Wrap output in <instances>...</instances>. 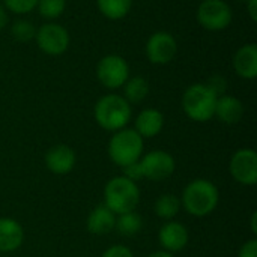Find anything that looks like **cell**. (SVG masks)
<instances>
[{"label": "cell", "mask_w": 257, "mask_h": 257, "mask_svg": "<svg viewBox=\"0 0 257 257\" xmlns=\"http://www.w3.org/2000/svg\"><path fill=\"white\" fill-rule=\"evenodd\" d=\"M218 205V190L206 179H196L190 182L181 199V206L194 217H205L211 214Z\"/></svg>", "instance_id": "obj_1"}, {"label": "cell", "mask_w": 257, "mask_h": 257, "mask_svg": "<svg viewBox=\"0 0 257 257\" xmlns=\"http://www.w3.org/2000/svg\"><path fill=\"white\" fill-rule=\"evenodd\" d=\"M131 119V105L120 95H105L95 104V120L107 131H119Z\"/></svg>", "instance_id": "obj_2"}, {"label": "cell", "mask_w": 257, "mask_h": 257, "mask_svg": "<svg viewBox=\"0 0 257 257\" xmlns=\"http://www.w3.org/2000/svg\"><path fill=\"white\" fill-rule=\"evenodd\" d=\"M105 206L120 215L125 212H131L137 208L140 202V191L136 182L126 179L125 176L113 178L107 182L104 190Z\"/></svg>", "instance_id": "obj_3"}, {"label": "cell", "mask_w": 257, "mask_h": 257, "mask_svg": "<svg viewBox=\"0 0 257 257\" xmlns=\"http://www.w3.org/2000/svg\"><path fill=\"white\" fill-rule=\"evenodd\" d=\"M217 95L205 84H191L182 96V108L185 114L196 122H206L215 114Z\"/></svg>", "instance_id": "obj_4"}, {"label": "cell", "mask_w": 257, "mask_h": 257, "mask_svg": "<svg viewBox=\"0 0 257 257\" xmlns=\"http://www.w3.org/2000/svg\"><path fill=\"white\" fill-rule=\"evenodd\" d=\"M143 152V137L136 130H119L108 142V155L120 167L140 160Z\"/></svg>", "instance_id": "obj_5"}, {"label": "cell", "mask_w": 257, "mask_h": 257, "mask_svg": "<svg viewBox=\"0 0 257 257\" xmlns=\"http://www.w3.org/2000/svg\"><path fill=\"white\" fill-rule=\"evenodd\" d=\"M232 20V8L224 0H203L197 8V21L206 30H224L230 26Z\"/></svg>", "instance_id": "obj_6"}, {"label": "cell", "mask_w": 257, "mask_h": 257, "mask_svg": "<svg viewBox=\"0 0 257 257\" xmlns=\"http://www.w3.org/2000/svg\"><path fill=\"white\" fill-rule=\"evenodd\" d=\"M96 77L107 89H119L130 78V65L119 54H107L96 65Z\"/></svg>", "instance_id": "obj_7"}, {"label": "cell", "mask_w": 257, "mask_h": 257, "mask_svg": "<svg viewBox=\"0 0 257 257\" xmlns=\"http://www.w3.org/2000/svg\"><path fill=\"white\" fill-rule=\"evenodd\" d=\"M36 45L48 56H60L69 47V32L57 23H45L36 29Z\"/></svg>", "instance_id": "obj_8"}, {"label": "cell", "mask_w": 257, "mask_h": 257, "mask_svg": "<svg viewBox=\"0 0 257 257\" xmlns=\"http://www.w3.org/2000/svg\"><path fill=\"white\" fill-rule=\"evenodd\" d=\"M146 57L154 65L170 63L178 53V42L175 36L169 32L158 30L152 33L145 47Z\"/></svg>", "instance_id": "obj_9"}, {"label": "cell", "mask_w": 257, "mask_h": 257, "mask_svg": "<svg viewBox=\"0 0 257 257\" xmlns=\"http://www.w3.org/2000/svg\"><path fill=\"white\" fill-rule=\"evenodd\" d=\"M143 178L151 181H164L175 172V160L164 151H152L139 160Z\"/></svg>", "instance_id": "obj_10"}, {"label": "cell", "mask_w": 257, "mask_h": 257, "mask_svg": "<svg viewBox=\"0 0 257 257\" xmlns=\"http://www.w3.org/2000/svg\"><path fill=\"white\" fill-rule=\"evenodd\" d=\"M229 170L239 184L254 185L257 182V154L253 149H239L233 154Z\"/></svg>", "instance_id": "obj_11"}, {"label": "cell", "mask_w": 257, "mask_h": 257, "mask_svg": "<svg viewBox=\"0 0 257 257\" xmlns=\"http://www.w3.org/2000/svg\"><path fill=\"white\" fill-rule=\"evenodd\" d=\"M160 244L164 248V251L176 253L187 247L188 244V230L185 226L176 221L166 223L158 235Z\"/></svg>", "instance_id": "obj_12"}, {"label": "cell", "mask_w": 257, "mask_h": 257, "mask_svg": "<svg viewBox=\"0 0 257 257\" xmlns=\"http://www.w3.org/2000/svg\"><path fill=\"white\" fill-rule=\"evenodd\" d=\"M45 164L54 175H66L75 166V152L66 145L53 146L45 155Z\"/></svg>", "instance_id": "obj_13"}, {"label": "cell", "mask_w": 257, "mask_h": 257, "mask_svg": "<svg viewBox=\"0 0 257 257\" xmlns=\"http://www.w3.org/2000/svg\"><path fill=\"white\" fill-rule=\"evenodd\" d=\"M233 69L244 80L257 77V44L250 42L242 45L233 57Z\"/></svg>", "instance_id": "obj_14"}, {"label": "cell", "mask_w": 257, "mask_h": 257, "mask_svg": "<svg viewBox=\"0 0 257 257\" xmlns=\"http://www.w3.org/2000/svg\"><path fill=\"white\" fill-rule=\"evenodd\" d=\"M214 116H217L221 122L227 125L238 123L244 116V105L238 98L232 95H221L217 98Z\"/></svg>", "instance_id": "obj_15"}, {"label": "cell", "mask_w": 257, "mask_h": 257, "mask_svg": "<svg viewBox=\"0 0 257 257\" xmlns=\"http://www.w3.org/2000/svg\"><path fill=\"white\" fill-rule=\"evenodd\" d=\"M164 126V116L157 108H146L143 110L136 119V131L142 137H155L161 133Z\"/></svg>", "instance_id": "obj_16"}, {"label": "cell", "mask_w": 257, "mask_h": 257, "mask_svg": "<svg viewBox=\"0 0 257 257\" xmlns=\"http://www.w3.org/2000/svg\"><path fill=\"white\" fill-rule=\"evenodd\" d=\"M24 239L23 227L12 218H0V251L17 250Z\"/></svg>", "instance_id": "obj_17"}, {"label": "cell", "mask_w": 257, "mask_h": 257, "mask_svg": "<svg viewBox=\"0 0 257 257\" xmlns=\"http://www.w3.org/2000/svg\"><path fill=\"white\" fill-rule=\"evenodd\" d=\"M116 226V214L105 205L96 206L87 217V230L93 235H105Z\"/></svg>", "instance_id": "obj_18"}, {"label": "cell", "mask_w": 257, "mask_h": 257, "mask_svg": "<svg viewBox=\"0 0 257 257\" xmlns=\"http://www.w3.org/2000/svg\"><path fill=\"white\" fill-rule=\"evenodd\" d=\"M98 11L108 20H122L133 8V0H96Z\"/></svg>", "instance_id": "obj_19"}, {"label": "cell", "mask_w": 257, "mask_h": 257, "mask_svg": "<svg viewBox=\"0 0 257 257\" xmlns=\"http://www.w3.org/2000/svg\"><path fill=\"white\" fill-rule=\"evenodd\" d=\"M123 98L130 102V104H139L142 102L148 93H149V83L145 77H133L128 78L126 83L123 84Z\"/></svg>", "instance_id": "obj_20"}, {"label": "cell", "mask_w": 257, "mask_h": 257, "mask_svg": "<svg viewBox=\"0 0 257 257\" xmlns=\"http://www.w3.org/2000/svg\"><path fill=\"white\" fill-rule=\"evenodd\" d=\"M120 235L123 236H134L137 235L142 227H143V220L142 217L131 211V212H125V214H120L119 218H116V226H114Z\"/></svg>", "instance_id": "obj_21"}, {"label": "cell", "mask_w": 257, "mask_h": 257, "mask_svg": "<svg viewBox=\"0 0 257 257\" xmlns=\"http://www.w3.org/2000/svg\"><path fill=\"white\" fill-rule=\"evenodd\" d=\"M181 209V200L173 194H164L157 199L155 202V214L160 218L170 220L173 218Z\"/></svg>", "instance_id": "obj_22"}, {"label": "cell", "mask_w": 257, "mask_h": 257, "mask_svg": "<svg viewBox=\"0 0 257 257\" xmlns=\"http://www.w3.org/2000/svg\"><path fill=\"white\" fill-rule=\"evenodd\" d=\"M66 8L65 0H38L36 9L39 15L45 20H56L59 18Z\"/></svg>", "instance_id": "obj_23"}, {"label": "cell", "mask_w": 257, "mask_h": 257, "mask_svg": "<svg viewBox=\"0 0 257 257\" xmlns=\"http://www.w3.org/2000/svg\"><path fill=\"white\" fill-rule=\"evenodd\" d=\"M11 35L18 42H27V41L35 39L36 27L33 26L32 21L21 18V20L14 21V24L11 26Z\"/></svg>", "instance_id": "obj_24"}, {"label": "cell", "mask_w": 257, "mask_h": 257, "mask_svg": "<svg viewBox=\"0 0 257 257\" xmlns=\"http://www.w3.org/2000/svg\"><path fill=\"white\" fill-rule=\"evenodd\" d=\"M6 11H11L17 15H24L36 9L38 0H3Z\"/></svg>", "instance_id": "obj_25"}, {"label": "cell", "mask_w": 257, "mask_h": 257, "mask_svg": "<svg viewBox=\"0 0 257 257\" xmlns=\"http://www.w3.org/2000/svg\"><path fill=\"white\" fill-rule=\"evenodd\" d=\"M217 96H221V95H224V92H226V89H227V81H226V78L223 77V75H212L209 80H208V83H205Z\"/></svg>", "instance_id": "obj_26"}, {"label": "cell", "mask_w": 257, "mask_h": 257, "mask_svg": "<svg viewBox=\"0 0 257 257\" xmlns=\"http://www.w3.org/2000/svg\"><path fill=\"white\" fill-rule=\"evenodd\" d=\"M122 169H123V173H125L123 176L126 179H130L133 182H136L139 179H143V173H142V167H140V163L139 161H136L133 164H128V166H125Z\"/></svg>", "instance_id": "obj_27"}, {"label": "cell", "mask_w": 257, "mask_h": 257, "mask_svg": "<svg viewBox=\"0 0 257 257\" xmlns=\"http://www.w3.org/2000/svg\"><path fill=\"white\" fill-rule=\"evenodd\" d=\"M102 257H134L133 256V253H131V250L130 248H126V247H123V245H113V247H110Z\"/></svg>", "instance_id": "obj_28"}, {"label": "cell", "mask_w": 257, "mask_h": 257, "mask_svg": "<svg viewBox=\"0 0 257 257\" xmlns=\"http://www.w3.org/2000/svg\"><path fill=\"white\" fill-rule=\"evenodd\" d=\"M238 257H257V241L256 239H251V241L245 242V244L241 247Z\"/></svg>", "instance_id": "obj_29"}, {"label": "cell", "mask_w": 257, "mask_h": 257, "mask_svg": "<svg viewBox=\"0 0 257 257\" xmlns=\"http://www.w3.org/2000/svg\"><path fill=\"white\" fill-rule=\"evenodd\" d=\"M247 11L251 18V21H257V0H248L247 2Z\"/></svg>", "instance_id": "obj_30"}, {"label": "cell", "mask_w": 257, "mask_h": 257, "mask_svg": "<svg viewBox=\"0 0 257 257\" xmlns=\"http://www.w3.org/2000/svg\"><path fill=\"white\" fill-rule=\"evenodd\" d=\"M6 24H8V11L3 5H0V30H3Z\"/></svg>", "instance_id": "obj_31"}, {"label": "cell", "mask_w": 257, "mask_h": 257, "mask_svg": "<svg viewBox=\"0 0 257 257\" xmlns=\"http://www.w3.org/2000/svg\"><path fill=\"white\" fill-rule=\"evenodd\" d=\"M149 257H173L172 253H169V251H155V253H152Z\"/></svg>", "instance_id": "obj_32"}, {"label": "cell", "mask_w": 257, "mask_h": 257, "mask_svg": "<svg viewBox=\"0 0 257 257\" xmlns=\"http://www.w3.org/2000/svg\"><path fill=\"white\" fill-rule=\"evenodd\" d=\"M256 223H257V214L254 212V214H253V217H251V230H253L254 233H257Z\"/></svg>", "instance_id": "obj_33"}]
</instances>
